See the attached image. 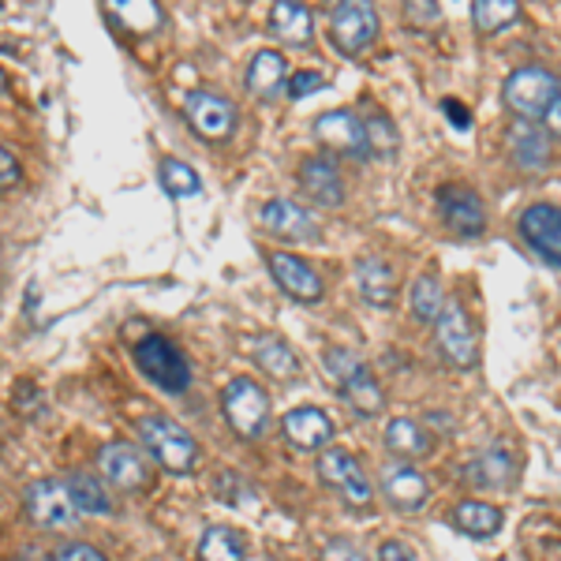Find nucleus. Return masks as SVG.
<instances>
[{
	"label": "nucleus",
	"mask_w": 561,
	"mask_h": 561,
	"mask_svg": "<svg viewBox=\"0 0 561 561\" xmlns=\"http://www.w3.org/2000/svg\"><path fill=\"white\" fill-rule=\"evenodd\" d=\"M561 94V83L554 71L539 68V65H528V68H517L502 87V105L510 108L517 121H542L547 108L554 105V98Z\"/></svg>",
	"instance_id": "obj_1"
},
{
	"label": "nucleus",
	"mask_w": 561,
	"mask_h": 561,
	"mask_svg": "<svg viewBox=\"0 0 561 561\" xmlns=\"http://www.w3.org/2000/svg\"><path fill=\"white\" fill-rule=\"evenodd\" d=\"M139 438H142V446L153 454V460L165 465L169 472L184 476L195 468V460H198L195 438L180 427V423L165 420V415H147V420H139Z\"/></svg>",
	"instance_id": "obj_2"
},
{
	"label": "nucleus",
	"mask_w": 561,
	"mask_h": 561,
	"mask_svg": "<svg viewBox=\"0 0 561 561\" xmlns=\"http://www.w3.org/2000/svg\"><path fill=\"white\" fill-rule=\"evenodd\" d=\"M221 409L240 438H262L270 431V397L255 378H232L221 393Z\"/></svg>",
	"instance_id": "obj_3"
},
{
	"label": "nucleus",
	"mask_w": 561,
	"mask_h": 561,
	"mask_svg": "<svg viewBox=\"0 0 561 561\" xmlns=\"http://www.w3.org/2000/svg\"><path fill=\"white\" fill-rule=\"evenodd\" d=\"M135 364H139V370L153 386L165 389V393H184V389L192 386V367H187L184 352H180L173 341L158 337V333H150V337L139 341Z\"/></svg>",
	"instance_id": "obj_4"
},
{
	"label": "nucleus",
	"mask_w": 561,
	"mask_h": 561,
	"mask_svg": "<svg viewBox=\"0 0 561 561\" xmlns=\"http://www.w3.org/2000/svg\"><path fill=\"white\" fill-rule=\"evenodd\" d=\"M438 217L457 240H479L486 232V203L468 184L438 187Z\"/></svg>",
	"instance_id": "obj_5"
},
{
	"label": "nucleus",
	"mask_w": 561,
	"mask_h": 561,
	"mask_svg": "<svg viewBox=\"0 0 561 561\" xmlns=\"http://www.w3.org/2000/svg\"><path fill=\"white\" fill-rule=\"evenodd\" d=\"M434 345H438L442 359L457 370L476 367L479 359V341H476V325L468 319V311L460 304H446L434 322Z\"/></svg>",
	"instance_id": "obj_6"
},
{
	"label": "nucleus",
	"mask_w": 561,
	"mask_h": 561,
	"mask_svg": "<svg viewBox=\"0 0 561 561\" xmlns=\"http://www.w3.org/2000/svg\"><path fill=\"white\" fill-rule=\"evenodd\" d=\"M319 479L330 491H337L345 497L348 505H359V510H367L370 502H375V486H370V479L364 472V465H359L356 457L348 454V449H322L319 457Z\"/></svg>",
	"instance_id": "obj_7"
},
{
	"label": "nucleus",
	"mask_w": 561,
	"mask_h": 561,
	"mask_svg": "<svg viewBox=\"0 0 561 561\" xmlns=\"http://www.w3.org/2000/svg\"><path fill=\"white\" fill-rule=\"evenodd\" d=\"M375 38H378L375 4H364V0H345V4H337L330 12V42L337 45L345 57L364 53Z\"/></svg>",
	"instance_id": "obj_8"
},
{
	"label": "nucleus",
	"mask_w": 561,
	"mask_h": 561,
	"mask_svg": "<svg viewBox=\"0 0 561 561\" xmlns=\"http://www.w3.org/2000/svg\"><path fill=\"white\" fill-rule=\"evenodd\" d=\"M314 139L322 142L325 153H341V158H356V161L370 158L364 121L352 108H330V113H322L314 121Z\"/></svg>",
	"instance_id": "obj_9"
},
{
	"label": "nucleus",
	"mask_w": 561,
	"mask_h": 561,
	"mask_svg": "<svg viewBox=\"0 0 561 561\" xmlns=\"http://www.w3.org/2000/svg\"><path fill=\"white\" fill-rule=\"evenodd\" d=\"M26 513H31L34 524L42 528H71L79 520V505L71 497L68 483H57V479H38V483L26 486Z\"/></svg>",
	"instance_id": "obj_10"
},
{
	"label": "nucleus",
	"mask_w": 561,
	"mask_h": 561,
	"mask_svg": "<svg viewBox=\"0 0 561 561\" xmlns=\"http://www.w3.org/2000/svg\"><path fill=\"white\" fill-rule=\"evenodd\" d=\"M520 240L528 243L547 266L561 270V206L550 203H531L517 221Z\"/></svg>",
	"instance_id": "obj_11"
},
{
	"label": "nucleus",
	"mask_w": 561,
	"mask_h": 561,
	"mask_svg": "<svg viewBox=\"0 0 561 561\" xmlns=\"http://www.w3.org/2000/svg\"><path fill=\"white\" fill-rule=\"evenodd\" d=\"M505 150H510L513 165L524 173H542L554 161V147H550V131L536 121H513L505 128Z\"/></svg>",
	"instance_id": "obj_12"
},
{
	"label": "nucleus",
	"mask_w": 561,
	"mask_h": 561,
	"mask_svg": "<svg viewBox=\"0 0 561 561\" xmlns=\"http://www.w3.org/2000/svg\"><path fill=\"white\" fill-rule=\"evenodd\" d=\"M300 192L311 198L314 206H322V210H333V206L345 203V176H341L337 161L330 158V153H311V158L300 161Z\"/></svg>",
	"instance_id": "obj_13"
},
{
	"label": "nucleus",
	"mask_w": 561,
	"mask_h": 561,
	"mask_svg": "<svg viewBox=\"0 0 561 561\" xmlns=\"http://www.w3.org/2000/svg\"><path fill=\"white\" fill-rule=\"evenodd\" d=\"M270 262V277L277 280V288L285 296H293V300L300 304H319L322 300V277L311 270V262H304L300 255H293V251H270L266 255Z\"/></svg>",
	"instance_id": "obj_14"
},
{
	"label": "nucleus",
	"mask_w": 561,
	"mask_h": 561,
	"mask_svg": "<svg viewBox=\"0 0 561 561\" xmlns=\"http://www.w3.org/2000/svg\"><path fill=\"white\" fill-rule=\"evenodd\" d=\"M184 116L203 139H225V135H232V128H237V105L221 94H210V90L187 94Z\"/></svg>",
	"instance_id": "obj_15"
},
{
	"label": "nucleus",
	"mask_w": 561,
	"mask_h": 561,
	"mask_svg": "<svg viewBox=\"0 0 561 561\" xmlns=\"http://www.w3.org/2000/svg\"><path fill=\"white\" fill-rule=\"evenodd\" d=\"M98 468L113 486L121 491H139V486L150 483V460L142 449L128 446V442H113L98 454Z\"/></svg>",
	"instance_id": "obj_16"
},
{
	"label": "nucleus",
	"mask_w": 561,
	"mask_h": 561,
	"mask_svg": "<svg viewBox=\"0 0 561 561\" xmlns=\"http://www.w3.org/2000/svg\"><path fill=\"white\" fill-rule=\"evenodd\" d=\"M259 221L266 225L274 237H285V240H319L322 237V225L314 221V214H307L300 203H293V198H270V203L259 210Z\"/></svg>",
	"instance_id": "obj_17"
},
{
	"label": "nucleus",
	"mask_w": 561,
	"mask_h": 561,
	"mask_svg": "<svg viewBox=\"0 0 561 561\" xmlns=\"http://www.w3.org/2000/svg\"><path fill=\"white\" fill-rule=\"evenodd\" d=\"M280 431H285L288 446L304 449V454H314V449L330 446L333 420L322 409H311V404H304V409H293V412L285 415V420H280Z\"/></svg>",
	"instance_id": "obj_18"
},
{
	"label": "nucleus",
	"mask_w": 561,
	"mask_h": 561,
	"mask_svg": "<svg viewBox=\"0 0 561 561\" xmlns=\"http://www.w3.org/2000/svg\"><path fill=\"white\" fill-rule=\"evenodd\" d=\"M356 288L370 307H386L397 300V274L382 255L356 259Z\"/></svg>",
	"instance_id": "obj_19"
},
{
	"label": "nucleus",
	"mask_w": 561,
	"mask_h": 561,
	"mask_svg": "<svg viewBox=\"0 0 561 561\" xmlns=\"http://www.w3.org/2000/svg\"><path fill=\"white\" fill-rule=\"evenodd\" d=\"M468 483L483 486V491H502V486L513 483L517 476V460L505 446H486L483 454H476V460L468 465Z\"/></svg>",
	"instance_id": "obj_20"
},
{
	"label": "nucleus",
	"mask_w": 561,
	"mask_h": 561,
	"mask_svg": "<svg viewBox=\"0 0 561 561\" xmlns=\"http://www.w3.org/2000/svg\"><path fill=\"white\" fill-rule=\"evenodd\" d=\"M382 494L397 505V510L415 513L431 497V483L423 479V472H415L412 465H397L382 476Z\"/></svg>",
	"instance_id": "obj_21"
},
{
	"label": "nucleus",
	"mask_w": 561,
	"mask_h": 561,
	"mask_svg": "<svg viewBox=\"0 0 561 561\" xmlns=\"http://www.w3.org/2000/svg\"><path fill=\"white\" fill-rule=\"evenodd\" d=\"M454 528L460 536H472V539H491L502 531V510H494L491 502H460L454 510Z\"/></svg>",
	"instance_id": "obj_22"
},
{
	"label": "nucleus",
	"mask_w": 561,
	"mask_h": 561,
	"mask_svg": "<svg viewBox=\"0 0 561 561\" xmlns=\"http://www.w3.org/2000/svg\"><path fill=\"white\" fill-rule=\"evenodd\" d=\"M288 83V71H285V57L277 49H262L251 57L248 65V90L255 98H270L277 94L280 87Z\"/></svg>",
	"instance_id": "obj_23"
},
{
	"label": "nucleus",
	"mask_w": 561,
	"mask_h": 561,
	"mask_svg": "<svg viewBox=\"0 0 561 561\" xmlns=\"http://www.w3.org/2000/svg\"><path fill=\"white\" fill-rule=\"evenodd\" d=\"M341 397H345V401L352 404V412H359V415H378L386 409V393H382V386H378L375 370H370L367 364L359 367L345 386H341Z\"/></svg>",
	"instance_id": "obj_24"
},
{
	"label": "nucleus",
	"mask_w": 561,
	"mask_h": 561,
	"mask_svg": "<svg viewBox=\"0 0 561 561\" xmlns=\"http://www.w3.org/2000/svg\"><path fill=\"white\" fill-rule=\"evenodd\" d=\"M386 449L401 460H415V457H427L431 454V438L427 431L420 427L415 420H389L386 427Z\"/></svg>",
	"instance_id": "obj_25"
},
{
	"label": "nucleus",
	"mask_w": 561,
	"mask_h": 561,
	"mask_svg": "<svg viewBox=\"0 0 561 561\" xmlns=\"http://www.w3.org/2000/svg\"><path fill=\"white\" fill-rule=\"evenodd\" d=\"M270 26H274L277 38H285L293 45H307L314 34L311 12H307L304 4H293V0H280V4H274V12H270Z\"/></svg>",
	"instance_id": "obj_26"
},
{
	"label": "nucleus",
	"mask_w": 561,
	"mask_h": 561,
	"mask_svg": "<svg viewBox=\"0 0 561 561\" xmlns=\"http://www.w3.org/2000/svg\"><path fill=\"white\" fill-rule=\"evenodd\" d=\"M255 359L266 375L280 378V382H288V378L300 375V359H296V352L288 348L280 337H259L255 341Z\"/></svg>",
	"instance_id": "obj_27"
},
{
	"label": "nucleus",
	"mask_w": 561,
	"mask_h": 561,
	"mask_svg": "<svg viewBox=\"0 0 561 561\" xmlns=\"http://www.w3.org/2000/svg\"><path fill=\"white\" fill-rule=\"evenodd\" d=\"M198 558L203 561H248V550H243L240 531L225 528V524H214V528H206L203 539H198Z\"/></svg>",
	"instance_id": "obj_28"
},
{
	"label": "nucleus",
	"mask_w": 561,
	"mask_h": 561,
	"mask_svg": "<svg viewBox=\"0 0 561 561\" xmlns=\"http://www.w3.org/2000/svg\"><path fill=\"white\" fill-rule=\"evenodd\" d=\"M409 307L420 322H438L442 307H446V293H442V280L434 274H420L412 285V296H409Z\"/></svg>",
	"instance_id": "obj_29"
},
{
	"label": "nucleus",
	"mask_w": 561,
	"mask_h": 561,
	"mask_svg": "<svg viewBox=\"0 0 561 561\" xmlns=\"http://www.w3.org/2000/svg\"><path fill=\"white\" fill-rule=\"evenodd\" d=\"M517 20H520L517 0H479V4H472V26L479 34H497Z\"/></svg>",
	"instance_id": "obj_30"
},
{
	"label": "nucleus",
	"mask_w": 561,
	"mask_h": 561,
	"mask_svg": "<svg viewBox=\"0 0 561 561\" xmlns=\"http://www.w3.org/2000/svg\"><path fill=\"white\" fill-rule=\"evenodd\" d=\"M364 131H367V150L370 158H397V150H401V131L393 128V121H389L386 113H375L364 121Z\"/></svg>",
	"instance_id": "obj_31"
},
{
	"label": "nucleus",
	"mask_w": 561,
	"mask_h": 561,
	"mask_svg": "<svg viewBox=\"0 0 561 561\" xmlns=\"http://www.w3.org/2000/svg\"><path fill=\"white\" fill-rule=\"evenodd\" d=\"M68 491L76 497L79 513H94V517H105L113 510V497L105 494V486L98 483L94 476H71L68 479Z\"/></svg>",
	"instance_id": "obj_32"
},
{
	"label": "nucleus",
	"mask_w": 561,
	"mask_h": 561,
	"mask_svg": "<svg viewBox=\"0 0 561 561\" xmlns=\"http://www.w3.org/2000/svg\"><path fill=\"white\" fill-rule=\"evenodd\" d=\"M161 184H165V192L173 195V198H187V195H198L203 192V180H198V173L187 161H180V158H165L161 161Z\"/></svg>",
	"instance_id": "obj_33"
},
{
	"label": "nucleus",
	"mask_w": 561,
	"mask_h": 561,
	"mask_svg": "<svg viewBox=\"0 0 561 561\" xmlns=\"http://www.w3.org/2000/svg\"><path fill=\"white\" fill-rule=\"evenodd\" d=\"M359 367H364V364H359V356H356L352 348H325V352H322V370H325V375H330L337 386H345Z\"/></svg>",
	"instance_id": "obj_34"
},
{
	"label": "nucleus",
	"mask_w": 561,
	"mask_h": 561,
	"mask_svg": "<svg viewBox=\"0 0 561 561\" xmlns=\"http://www.w3.org/2000/svg\"><path fill=\"white\" fill-rule=\"evenodd\" d=\"M325 87V79L319 76V71H293L288 76V83H285V90H288V98H311V94H319V90Z\"/></svg>",
	"instance_id": "obj_35"
},
{
	"label": "nucleus",
	"mask_w": 561,
	"mask_h": 561,
	"mask_svg": "<svg viewBox=\"0 0 561 561\" xmlns=\"http://www.w3.org/2000/svg\"><path fill=\"white\" fill-rule=\"evenodd\" d=\"M322 561H367V558H364V550H356L348 539H333V542H325Z\"/></svg>",
	"instance_id": "obj_36"
},
{
	"label": "nucleus",
	"mask_w": 561,
	"mask_h": 561,
	"mask_svg": "<svg viewBox=\"0 0 561 561\" xmlns=\"http://www.w3.org/2000/svg\"><path fill=\"white\" fill-rule=\"evenodd\" d=\"M20 176H23V169H20V161H15V153L8 147H0V187H15Z\"/></svg>",
	"instance_id": "obj_37"
},
{
	"label": "nucleus",
	"mask_w": 561,
	"mask_h": 561,
	"mask_svg": "<svg viewBox=\"0 0 561 561\" xmlns=\"http://www.w3.org/2000/svg\"><path fill=\"white\" fill-rule=\"evenodd\" d=\"M442 113H446L449 121H454V128H457V131H468V128H472V113H468V108L460 105L457 98H446V102H442Z\"/></svg>",
	"instance_id": "obj_38"
},
{
	"label": "nucleus",
	"mask_w": 561,
	"mask_h": 561,
	"mask_svg": "<svg viewBox=\"0 0 561 561\" xmlns=\"http://www.w3.org/2000/svg\"><path fill=\"white\" fill-rule=\"evenodd\" d=\"M57 561H105V558L98 554L94 547H87V542H68V547L57 554Z\"/></svg>",
	"instance_id": "obj_39"
},
{
	"label": "nucleus",
	"mask_w": 561,
	"mask_h": 561,
	"mask_svg": "<svg viewBox=\"0 0 561 561\" xmlns=\"http://www.w3.org/2000/svg\"><path fill=\"white\" fill-rule=\"evenodd\" d=\"M409 20L412 23H442V8L438 4H409Z\"/></svg>",
	"instance_id": "obj_40"
},
{
	"label": "nucleus",
	"mask_w": 561,
	"mask_h": 561,
	"mask_svg": "<svg viewBox=\"0 0 561 561\" xmlns=\"http://www.w3.org/2000/svg\"><path fill=\"white\" fill-rule=\"evenodd\" d=\"M378 561H412V554L404 550V542H397V539H389L378 547Z\"/></svg>",
	"instance_id": "obj_41"
},
{
	"label": "nucleus",
	"mask_w": 561,
	"mask_h": 561,
	"mask_svg": "<svg viewBox=\"0 0 561 561\" xmlns=\"http://www.w3.org/2000/svg\"><path fill=\"white\" fill-rule=\"evenodd\" d=\"M542 124H547L550 139H561V94L554 98V105L547 108V116H542Z\"/></svg>",
	"instance_id": "obj_42"
},
{
	"label": "nucleus",
	"mask_w": 561,
	"mask_h": 561,
	"mask_svg": "<svg viewBox=\"0 0 561 561\" xmlns=\"http://www.w3.org/2000/svg\"><path fill=\"white\" fill-rule=\"evenodd\" d=\"M4 90H8V76L0 71V94H4Z\"/></svg>",
	"instance_id": "obj_43"
}]
</instances>
